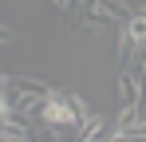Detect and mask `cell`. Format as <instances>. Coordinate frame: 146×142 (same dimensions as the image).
<instances>
[{
    "label": "cell",
    "mask_w": 146,
    "mask_h": 142,
    "mask_svg": "<svg viewBox=\"0 0 146 142\" xmlns=\"http://www.w3.org/2000/svg\"><path fill=\"white\" fill-rule=\"evenodd\" d=\"M12 40H16V32H12L8 24H0V47H4V44H12Z\"/></svg>",
    "instance_id": "cell-9"
},
{
    "label": "cell",
    "mask_w": 146,
    "mask_h": 142,
    "mask_svg": "<svg viewBox=\"0 0 146 142\" xmlns=\"http://www.w3.org/2000/svg\"><path fill=\"white\" fill-rule=\"evenodd\" d=\"M122 28H126V36H130L134 44H146V8H138V12H130Z\"/></svg>",
    "instance_id": "cell-7"
},
{
    "label": "cell",
    "mask_w": 146,
    "mask_h": 142,
    "mask_svg": "<svg viewBox=\"0 0 146 142\" xmlns=\"http://www.w3.org/2000/svg\"><path fill=\"white\" fill-rule=\"evenodd\" d=\"M79 4H87V0H79Z\"/></svg>",
    "instance_id": "cell-11"
},
{
    "label": "cell",
    "mask_w": 146,
    "mask_h": 142,
    "mask_svg": "<svg viewBox=\"0 0 146 142\" xmlns=\"http://www.w3.org/2000/svg\"><path fill=\"white\" fill-rule=\"evenodd\" d=\"M32 138V126H28L24 118H8V122H0V142H28Z\"/></svg>",
    "instance_id": "cell-6"
},
{
    "label": "cell",
    "mask_w": 146,
    "mask_h": 142,
    "mask_svg": "<svg viewBox=\"0 0 146 142\" xmlns=\"http://www.w3.org/2000/svg\"><path fill=\"white\" fill-rule=\"evenodd\" d=\"M87 115H91L87 103L75 91H48V99L40 103V118L48 122L51 130H75Z\"/></svg>",
    "instance_id": "cell-1"
},
{
    "label": "cell",
    "mask_w": 146,
    "mask_h": 142,
    "mask_svg": "<svg viewBox=\"0 0 146 142\" xmlns=\"http://www.w3.org/2000/svg\"><path fill=\"white\" fill-rule=\"evenodd\" d=\"M0 91L12 99V107L20 111V115H40V103L48 99V83H40V79H28V75H0Z\"/></svg>",
    "instance_id": "cell-2"
},
{
    "label": "cell",
    "mask_w": 146,
    "mask_h": 142,
    "mask_svg": "<svg viewBox=\"0 0 146 142\" xmlns=\"http://www.w3.org/2000/svg\"><path fill=\"white\" fill-rule=\"evenodd\" d=\"M51 4H55V8H71V0H51Z\"/></svg>",
    "instance_id": "cell-10"
},
{
    "label": "cell",
    "mask_w": 146,
    "mask_h": 142,
    "mask_svg": "<svg viewBox=\"0 0 146 142\" xmlns=\"http://www.w3.org/2000/svg\"><path fill=\"white\" fill-rule=\"evenodd\" d=\"M75 130H79V138H87V142H95V138H115V122L103 118V115H87Z\"/></svg>",
    "instance_id": "cell-5"
},
{
    "label": "cell",
    "mask_w": 146,
    "mask_h": 142,
    "mask_svg": "<svg viewBox=\"0 0 146 142\" xmlns=\"http://www.w3.org/2000/svg\"><path fill=\"white\" fill-rule=\"evenodd\" d=\"M12 115H16V107H12V99H8V95L0 91V122H8Z\"/></svg>",
    "instance_id": "cell-8"
},
{
    "label": "cell",
    "mask_w": 146,
    "mask_h": 142,
    "mask_svg": "<svg viewBox=\"0 0 146 142\" xmlns=\"http://www.w3.org/2000/svg\"><path fill=\"white\" fill-rule=\"evenodd\" d=\"M126 16H130V4H126V0H87L79 28H87V32L115 28V24H126Z\"/></svg>",
    "instance_id": "cell-3"
},
{
    "label": "cell",
    "mask_w": 146,
    "mask_h": 142,
    "mask_svg": "<svg viewBox=\"0 0 146 142\" xmlns=\"http://www.w3.org/2000/svg\"><path fill=\"white\" fill-rule=\"evenodd\" d=\"M142 103V75L138 67L122 63V75H119V107H138Z\"/></svg>",
    "instance_id": "cell-4"
}]
</instances>
